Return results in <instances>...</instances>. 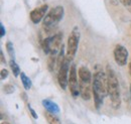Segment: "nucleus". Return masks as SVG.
Returning <instances> with one entry per match:
<instances>
[{"label": "nucleus", "instance_id": "obj_14", "mask_svg": "<svg viewBox=\"0 0 131 124\" xmlns=\"http://www.w3.org/2000/svg\"><path fill=\"white\" fill-rule=\"evenodd\" d=\"M46 119L47 121L49 122V124H62L60 118L58 116H56V114H52V113H49V112H46Z\"/></svg>", "mask_w": 131, "mask_h": 124}, {"label": "nucleus", "instance_id": "obj_23", "mask_svg": "<svg viewBox=\"0 0 131 124\" xmlns=\"http://www.w3.org/2000/svg\"><path fill=\"white\" fill-rule=\"evenodd\" d=\"M129 73H130V76H131V62L129 63Z\"/></svg>", "mask_w": 131, "mask_h": 124}, {"label": "nucleus", "instance_id": "obj_19", "mask_svg": "<svg viewBox=\"0 0 131 124\" xmlns=\"http://www.w3.org/2000/svg\"><path fill=\"white\" fill-rule=\"evenodd\" d=\"M8 75H9L8 70H6V69H2V70H1V80L6 79V78L8 77Z\"/></svg>", "mask_w": 131, "mask_h": 124}, {"label": "nucleus", "instance_id": "obj_21", "mask_svg": "<svg viewBox=\"0 0 131 124\" xmlns=\"http://www.w3.org/2000/svg\"><path fill=\"white\" fill-rule=\"evenodd\" d=\"M28 110H29V112H30L31 116H32L34 119H36V118H37V114H36V113H35V111L31 108V106H30V105H28Z\"/></svg>", "mask_w": 131, "mask_h": 124}, {"label": "nucleus", "instance_id": "obj_15", "mask_svg": "<svg viewBox=\"0 0 131 124\" xmlns=\"http://www.w3.org/2000/svg\"><path fill=\"white\" fill-rule=\"evenodd\" d=\"M9 66H10V68H11V71H12V73H13V76L14 77H18V76H20V69H19V67H18V65H17L15 61H12V60H10V62H9Z\"/></svg>", "mask_w": 131, "mask_h": 124}, {"label": "nucleus", "instance_id": "obj_20", "mask_svg": "<svg viewBox=\"0 0 131 124\" xmlns=\"http://www.w3.org/2000/svg\"><path fill=\"white\" fill-rule=\"evenodd\" d=\"M5 27H4V25H3V23H0V36L1 37H3L4 35H5Z\"/></svg>", "mask_w": 131, "mask_h": 124}, {"label": "nucleus", "instance_id": "obj_2", "mask_svg": "<svg viewBox=\"0 0 131 124\" xmlns=\"http://www.w3.org/2000/svg\"><path fill=\"white\" fill-rule=\"evenodd\" d=\"M107 90L108 96L111 100V105L114 109H118L121 104V97H120V89H119V81L116 76L115 72L111 67H107Z\"/></svg>", "mask_w": 131, "mask_h": 124}, {"label": "nucleus", "instance_id": "obj_12", "mask_svg": "<svg viewBox=\"0 0 131 124\" xmlns=\"http://www.w3.org/2000/svg\"><path fill=\"white\" fill-rule=\"evenodd\" d=\"M41 103H42L43 107L47 109V111L49 112V113H52V114H58V113H60V107H59V105H58L57 103L50 101L49 99L42 100Z\"/></svg>", "mask_w": 131, "mask_h": 124}, {"label": "nucleus", "instance_id": "obj_1", "mask_svg": "<svg viewBox=\"0 0 131 124\" xmlns=\"http://www.w3.org/2000/svg\"><path fill=\"white\" fill-rule=\"evenodd\" d=\"M92 92L96 107L99 108L103 103V100L108 95L107 90V75L103 71H97L92 81Z\"/></svg>", "mask_w": 131, "mask_h": 124}, {"label": "nucleus", "instance_id": "obj_9", "mask_svg": "<svg viewBox=\"0 0 131 124\" xmlns=\"http://www.w3.org/2000/svg\"><path fill=\"white\" fill-rule=\"evenodd\" d=\"M48 9H49V5L48 4H42L36 8H34L32 11L30 12V19L33 23L37 24L39 23L41 20H43V18L48 14Z\"/></svg>", "mask_w": 131, "mask_h": 124}, {"label": "nucleus", "instance_id": "obj_8", "mask_svg": "<svg viewBox=\"0 0 131 124\" xmlns=\"http://www.w3.org/2000/svg\"><path fill=\"white\" fill-rule=\"evenodd\" d=\"M114 60L118 66H125L128 61V50L122 45H117L114 48Z\"/></svg>", "mask_w": 131, "mask_h": 124}, {"label": "nucleus", "instance_id": "obj_11", "mask_svg": "<svg viewBox=\"0 0 131 124\" xmlns=\"http://www.w3.org/2000/svg\"><path fill=\"white\" fill-rule=\"evenodd\" d=\"M78 76L80 81L79 82H83V83H91L92 81V74L90 72V70L86 67H81L78 70Z\"/></svg>", "mask_w": 131, "mask_h": 124}, {"label": "nucleus", "instance_id": "obj_17", "mask_svg": "<svg viewBox=\"0 0 131 124\" xmlns=\"http://www.w3.org/2000/svg\"><path fill=\"white\" fill-rule=\"evenodd\" d=\"M3 90H4V92H5L6 94H11V93H13V92H14L15 88H14L12 85H10V84H7V85H5V86H4Z\"/></svg>", "mask_w": 131, "mask_h": 124}, {"label": "nucleus", "instance_id": "obj_10", "mask_svg": "<svg viewBox=\"0 0 131 124\" xmlns=\"http://www.w3.org/2000/svg\"><path fill=\"white\" fill-rule=\"evenodd\" d=\"M80 85V95L83 100L89 101L91 99V83H83L79 82Z\"/></svg>", "mask_w": 131, "mask_h": 124}, {"label": "nucleus", "instance_id": "obj_24", "mask_svg": "<svg viewBox=\"0 0 131 124\" xmlns=\"http://www.w3.org/2000/svg\"><path fill=\"white\" fill-rule=\"evenodd\" d=\"M1 124H10L9 122H7V121H5V122H1Z\"/></svg>", "mask_w": 131, "mask_h": 124}, {"label": "nucleus", "instance_id": "obj_4", "mask_svg": "<svg viewBox=\"0 0 131 124\" xmlns=\"http://www.w3.org/2000/svg\"><path fill=\"white\" fill-rule=\"evenodd\" d=\"M62 40H63V33L62 32H59L54 35L46 37L41 42V47L43 49V53L47 55L49 54L51 56H56L60 51L61 47L63 46Z\"/></svg>", "mask_w": 131, "mask_h": 124}, {"label": "nucleus", "instance_id": "obj_7", "mask_svg": "<svg viewBox=\"0 0 131 124\" xmlns=\"http://www.w3.org/2000/svg\"><path fill=\"white\" fill-rule=\"evenodd\" d=\"M69 88L70 92L74 98L78 97L80 95V85L78 82V76H77V68L76 65H72L69 72Z\"/></svg>", "mask_w": 131, "mask_h": 124}, {"label": "nucleus", "instance_id": "obj_3", "mask_svg": "<svg viewBox=\"0 0 131 124\" xmlns=\"http://www.w3.org/2000/svg\"><path fill=\"white\" fill-rule=\"evenodd\" d=\"M64 14H65V10L63 6L58 5L56 7H52L42 20V27L47 31L51 30L63 19Z\"/></svg>", "mask_w": 131, "mask_h": 124}, {"label": "nucleus", "instance_id": "obj_13", "mask_svg": "<svg viewBox=\"0 0 131 124\" xmlns=\"http://www.w3.org/2000/svg\"><path fill=\"white\" fill-rule=\"evenodd\" d=\"M20 79H21V83H22L24 89H25L26 91L30 90V88H31V80L25 75V73L21 72V74H20Z\"/></svg>", "mask_w": 131, "mask_h": 124}, {"label": "nucleus", "instance_id": "obj_5", "mask_svg": "<svg viewBox=\"0 0 131 124\" xmlns=\"http://www.w3.org/2000/svg\"><path fill=\"white\" fill-rule=\"evenodd\" d=\"M79 40H80V30L78 26H75L74 29L72 30L71 34L68 37V42H67V54H66V58L72 62L76 56L78 46H79Z\"/></svg>", "mask_w": 131, "mask_h": 124}, {"label": "nucleus", "instance_id": "obj_16", "mask_svg": "<svg viewBox=\"0 0 131 124\" xmlns=\"http://www.w3.org/2000/svg\"><path fill=\"white\" fill-rule=\"evenodd\" d=\"M6 49L8 51L9 57L11 58L12 61H15V53H14V47H13V44L11 42H7L6 43Z\"/></svg>", "mask_w": 131, "mask_h": 124}, {"label": "nucleus", "instance_id": "obj_25", "mask_svg": "<svg viewBox=\"0 0 131 124\" xmlns=\"http://www.w3.org/2000/svg\"><path fill=\"white\" fill-rule=\"evenodd\" d=\"M130 96H131V86H130Z\"/></svg>", "mask_w": 131, "mask_h": 124}, {"label": "nucleus", "instance_id": "obj_18", "mask_svg": "<svg viewBox=\"0 0 131 124\" xmlns=\"http://www.w3.org/2000/svg\"><path fill=\"white\" fill-rule=\"evenodd\" d=\"M119 1L122 3V5L131 13V0H119Z\"/></svg>", "mask_w": 131, "mask_h": 124}, {"label": "nucleus", "instance_id": "obj_22", "mask_svg": "<svg viewBox=\"0 0 131 124\" xmlns=\"http://www.w3.org/2000/svg\"><path fill=\"white\" fill-rule=\"evenodd\" d=\"M0 57H1V63L2 64H6V61H5V58H4V55H3L2 49L0 50Z\"/></svg>", "mask_w": 131, "mask_h": 124}, {"label": "nucleus", "instance_id": "obj_6", "mask_svg": "<svg viewBox=\"0 0 131 124\" xmlns=\"http://www.w3.org/2000/svg\"><path fill=\"white\" fill-rule=\"evenodd\" d=\"M70 61L65 58L64 62L59 67V73H58V82L60 87L66 90L67 87L69 86V72H70Z\"/></svg>", "mask_w": 131, "mask_h": 124}]
</instances>
